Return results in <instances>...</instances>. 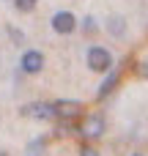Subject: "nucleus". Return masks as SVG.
<instances>
[{
	"instance_id": "f257e3e1",
	"label": "nucleus",
	"mask_w": 148,
	"mask_h": 156,
	"mask_svg": "<svg viewBox=\"0 0 148 156\" xmlns=\"http://www.w3.org/2000/svg\"><path fill=\"white\" fill-rule=\"evenodd\" d=\"M88 66H91V71H110L113 55L104 47H91L88 49Z\"/></svg>"
},
{
	"instance_id": "f03ea898",
	"label": "nucleus",
	"mask_w": 148,
	"mask_h": 156,
	"mask_svg": "<svg viewBox=\"0 0 148 156\" xmlns=\"http://www.w3.org/2000/svg\"><path fill=\"white\" fill-rule=\"evenodd\" d=\"M82 112H85V104H82V101H74V99H60V101H55V115L63 118V121H74V118H80Z\"/></svg>"
},
{
	"instance_id": "7ed1b4c3",
	"label": "nucleus",
	"mask_w": 148,
	"mask_h": 156,
	"mask_svg": "<svg viewBox=\"0 0 148 156\" xmlns=\"http://www.w3.org/2000/svg\"><path fill=\"white\" fill-rule=\"evenodd\" d=\"M19 112H22L25 118H36V121H52V118H58V115H55V104H44V101L25 104Z\"/></svg>"
},
{
	"instance_id": "20e7f679",
	"label": "nucleus",
	"mask_w": 148,
	"mask_h": 156,
	"mask_svg": "<svg viewBox=\"0 0 148 156\" xmlns=\"http://www.w3.org/2000/svg\"><path fill=\"white\" fill-rule=\"evenodd\" d=\"M102 132H104V118L96 112V115H88L82 123H80V134L82 137H88V140H96V137H102Z\"/></svg>"
},
{
	"instance_id": "39448f33",
	"label": "nucleus",
	"mask_w": 148,
	"mask_h": 156,
	"mask_svg": "<svg viewBox=\"0 0 148 156\" xmlns=\"http://www.w3.org/2000/svg\"><path fill=\"white\" fill-rule=\"evenodd\" d=\"M74 27H77V19H74V14H71V11H58V14L52 16V30H55V33L69 36Z\"/></svg>"
},
{
	"instance_id": "423d86ee",
	"label": "nucleus",
	"mask_w": 148,
	"mask_h": 156,
	"mask_svg": "<svg viewBox=\"0 0 148 156\" xmlns=\"http://www.w3.org/2000/svg\"><path fill=\"white\" fill-rule=\"evenodd\" d=\"M22 71L25 74H38L41 69H44V55L38 52V49H27L25 55H22Z\"/></svg>"
},
{
	"instance_id": "0eeeda50",
	"label": "nucleus",
	"mask_w": 148,
	"mask_h": 156,
	"mask_svg": "<svg viewBox=\"0 0 148 156\" xmlns=\"http://www.w3.org/2000/svg\"><path fill=\"white\" fill-rule=\"evenodd\" d=\"M115 85H118V71H110V74H107V80L99 85V93H96V96H99V99H107V93H113V90H115Z\"/></svg>"
},
{
	"instance_id": "6e6552de",
	"label": "nucleus",
	"mask_w": 148,
	"mask_h": 156,
	"mask_svg": "<svg viewBox=\"0 0 148 156\" xmlns=\"http://www.w3.org/2000/svg\"><path fill=\"white\" fill-rule=\"evenodd\" d=\"M44 148H47V140H33L30 145H27V151H25V156H44Z\"/></svg>"
},
{
	"instance_id": "1a4fd4ad",
	"label": "nucleus",
	"mask_w": 148,
	"mask_h": 156,
	"mask_svg": "<svg viewBox=\"0 0 148 156\" xmlns=\"http://www.w3.org/2000/svg\"><path fill=\"white\" fill-rule=\"evenodd\" d=\"M107 27H110L113 36H121V33H124V19H121V16H113V19L107 22Z\"/></svg>"
},
{
	"instance_id": "9d476101",
	"label": "nucleus",
	"mask_w": 148,
	"mask_h": 156,
	"mask_svg": "<svg viewBox=\"0 0 148 156\" xmlns=\"http://www.w3.org/2000/svg\"><path fill=\"white\" fill-rule=\"evenodd\" d=\"M16 11H33L36 8V0H14Z\"/></svg>"
},
{
	"instance_id": "9b49d317",
	"label": "nucleus",
	"mask_w": 148,
	"mask_h": 156,
	"mask_svg": "<svg viewBox=\"0 0 148 156\" xmlns=\"http://www.w3.org/2000/svg\"><path fill=\"white\" fill-rule=\"evenodd\" d=\"M8 36H11L16 44H22V38H25V36H22V30H16V27H8Z\"/></svg>"
},
{
	"instance_id": "f8f14e48",
	"label": "nucleus",
	"mask_w": 148,
	"mask_h": 156,
	"mask_svg": "<svg viewBox=\"0 0 148 156\" xmlns=\"http://www.w3.org/2000/svg\"><path fill=\"white\" fill-rule=\"evenodd\" d=\"M82 27H85V33H93V30H96V25H93V16H85Z\"/></svg>"
},
{
	"instance_id": "ddd939ff",
	"label": "nucleus",
	"mask_w": 148,
	"mask_h": 156,
	"mask_svg": "<svg viewBox=\"0 0 148 156\" xmlns=\"http://www.w3.org/2000/svg\"><path fill=\"white\" fill-rule=\"evenodd\" d=\"M80 156H99V154H96V151H93L91 145H82V151H80Z\"/></svg>"
},
{
	"instance_id": "4468645a",
	"label": "nucleus",
	"mask_w": 148,
	"mask_h": 156,
	"mask_svg": "<svg viewBox=\"0 0 148 156\" xmlns=\"http://www.w3.org/2000/svg\"><path fill=\"white\" fill-rule=\"evenodd\" d=\"M0 156H8V154H3V151H0Z\"/></svg>"
}]
</instances>
